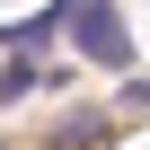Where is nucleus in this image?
Returning a JSON list of instances; mask_svg holds the SVG:
<instances>
[{
  "label": "nucleus",
  "instance_id": "nucleus-1",
  "mask_svg": "<svg viewBox=\"0 0 150 150\" xmlns=\"http://www.w3.org/2000/svg\"><path fill=\"white\" fill-rule=\"evenodd\" d=\"M62 27H71V44H80L97 71H124L132 62V27H124L115 0H62Z\"/></svg>",
  "mask_w": 150,
  "mask_h": 150
},
{
  "label": "nucleus",
  "instance_id": "nucleus-2",
  "mask_svg": "<svg viewBox=\"0 0 150 150\" xmlns=\"http://www.w3.org/2000/svg\"><path fill=\"white\" fill-rule=\"evenodd\" d=\"M35 80H44V71H35V53H18V62H9V71H0V97H27V88H35Z\"/></svg>",
  "mask_w": 150,
  "mask_h": 150
}]
</instances>
